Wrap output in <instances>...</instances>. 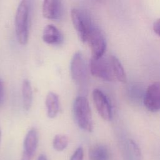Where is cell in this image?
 <instances>
[{"instance_id":"obj_19","label":"cell","mask_w":160,"mask_h":160,"mask_svg":"<svg viewBox=\"0 0 160 160\" xmlns=\"http://www.w3.org/2000/svg\"><path fill=\"white\" fill-rule=\"evenodd\" d=\"M153 29L155 33L160 36V19L154 21L153 24Z\"/></svg>"},{"instance_id":"obj_1","label":"cell","mask_w":160,"mask_h":160,"mask_svg":"<svg viewBox=\"0 0 160 160\" xmlns=\"http://www.w3.org/2000/svg\"><path fill=\"white\" fill-rule=\"evenodd\" d=\"M31 2L21 1L16 9L14 27L17 39L21 45L27 43L29 37Z\"/></svg>"},{"instance_id":"obj_17","label":"cell","mask_w":160,"mask_h":160,"mask_svg":"<svg viewBox=\"0 0 160 160\" xmlns=\"http://www.w3.org/2000/svg\"><path fill=\"white\" fill-rule=\"evenodd\" d=\"M68 144V138L63 134H57L52 141V146L57 151H62L66 148Z\"/></svg>"},{"instance_id":"obj_2","label":"cell","mask_w":160,"mask_h":160,"mask_svg":"<svg viewBox=\"0 0 160 160\" xmlns=\"http://www.w3.org/2000/svg\"><path fill=\"white\" fill-rule=\"evenodd\" d=\"M72 112L78 126L88 132L93 129V121L91 108L87 98L82 96L76 98L73 102Z\"/></svg>"},{"instance_id":"obj_21","label":"cell","mask_w":160,"mask_h":160,"mask_svg":"<svg viewBox=\"0 0 160 160\" xmlns=\"http://www.w3.org/2000/svg\"><path fill=\"white\" fill-rule=\"evenodd\" d=\"M38 160H48V159H47V157L46 156V155H44V154H41V155L38 157Z\"/></svg>"},{"instance_id":"obj_4","label":"cell","mask_w":160,"mask_h":160,"mask_svg":"<svg viewBox=\"0 0 160 160\" xmlns=\"http://www.w3.org/2000/svg\"><path fill=\"white\" fill-rule=\"evenodd\" d=\"M90 71L92 76L106 81L114 79L110 58L104 56L99 58H91L90 61Z\"/></svg>"},{"instance_id":"obj_10","label":"cell","mask_w":160,"mask_h":160,"mask_svg":"<svg viewBox=\"0 0 160 160\" xmlns=\"http://www.w3.org/2000/svg\"><path fill=\"white\" fill-rule=\"evenodd\" d=\"M42 12L43 16L48 19L58 20L62 13V2L58 0H45L42 2Z\"/></svg>"},{"instance_id":"obj_12","label":"cell","mask_w":160,"mask_h":160,"mask_svg":"<svg viewBox=\"0 0 160 160\" xmlns=\"http://www.w3.org/2000/svg\"><path fill=\"white\" fill-rule=\"evenodd\" d=\"M45 105L48 116L49 118H55L60 109L59 99L58 94L53 92H49L46 96Z\"/></svg>"},{"instance_id":"obj_5","label":"cell","mask_w":160,"mask_h":160,"mask_svg":"<svg viewBox=\"0 0 160 160\" xmlns=\"http://www.w3.org/2000/svg\"><path fill=\"white\" fill-rule=\"evenodd\" d=\"M86 42L90 46L92 58H99L104 56L106 49V39L102 31L96 26L90 31Z\"/></svg>"},{"instance_id":"obj_8","label":"cell","mask_w":160,"mask_h":160,"mask_svg":"<svg viewBox=\"0 0 160 160\" xmlns=\"http://www.w3.org/2000/svg\"><path fill=\"white\" fill-rule=\"evenodd\" d=\"M145 107L151 112L160 111V81H157L150 84L143 98Z\"/></svg>"},{"instance_id":"obj_16","label":"cell","mask_w":160,"mask_h":160,"mask_svg":"<svg viewBox=\"0 0 160 160\" xmlns=\"http://www.w3.org/2000/svg\"><path fill=\"white\" fill-rule=\"evenodd\" d=\"M127 148L128 159L129 160H141V152L138 146L132 140H129Z\"/></svg>"},{"instance_id":"obj_14","label":"cell","mask_w":160,"mask_h":160,"mask_svg":"<svg viewBox=\"0 0 160 160\" xmlns=\"http://www.w3.org/2000/svg\"><path fill=\"white\" fill-rule=\"evenodd\" d=\"M90 160H109L110 155L108 148L101 144L94 146L89 150Z\"/></svg>"},{"instance_id":"obj_22","label":"cell","mask_w":160,"mask_h":160,"mask_svg":"<svg viewBox=\"0 0 160 160\" xmlns=\"http://www.w3.org/2000/svg\"><path fill=\"white\" fill-rule=\"evenodd\" d=\"M1 130L0 128V142H1Z\"/></svg>"},{"instance_id":"obj_9","label":"cell","mask_w":160,"mask_h":160,"mask_svg":"<svg viewBox=\"0 0 160 160\" xmlns=\"http://www.w3.org/2000/svg\"><path fill=\"white\" fill-rule=\"evenodd\" d=\"M38 144V134L35 128H31L26 135L24 141V151L21 160H31Z\"/></svg>"},{"instance_id":"obj_20","label":"cell","mask_w":160,"mask_h":160,"mask_svg":"<svg viewBox=\"0 0 160 160\" xmlns=\"http://www.w3.org/2000/svg\"><path fill=\"white\" fill-rule=\"evenodd\" d=\"M4 96V83L2 80L0 78V104H1Z\"/></svg>"},{"instance_id":"obj_13","label":"cell","mask_w":160,"mask_h":160,"mask_svg":"<svg viewBox=\"0 0 160 160\" xmlns=\"http://www.w3.org/2000/svg\"><path fill=\"white\" fill-rule=\"evenodd\" d=\"M22 100L24 110H29L32 102V90L28 79H24L22 83Z\"/></svg>"},{"instance_id":"obj_11","label":"cell","mask_w":160,"mask_h":160,"mask_svg":"<svg viewBox=\"0 0 160 160\" xmlns=\"http://www.w3.org/2000/svg\"><path fill=\"white\" fill-rule=\"evenodd\" d=\"M44 42L51 45L60 44L63 41V37L60 31L52 24L45 26L42 36Z\"/></svg>"},{"instance_id":"obj_6","label":"cell","mask_w":160,"mask_h":160,"mask_svg":"<svg viewBox=\"0 0 160 160\" xmlns=\"http://www.w3.org/2000/svg\"><path fill=\"white\" fill-rule=\"evenodd\" d=\"M70 71L72 79L79 85H82L87 80V67L82 55L79 52H76L72 56Z\"/></svg>"},{"instance_id":"obj_18","label":"cell","mask_w":160,"mask_h":160,"mask_svg":"<svg viewBox=\"0 0 160 160\" xmlns=\"http://www.w3.org/2000/svg\"><path fill=\"white\" fill-rule=\"evenodd\" d=\"M84 151L81 147L78 148L73 154L71 156L70 160H83Z\"/></svg>"},{"instance_id":"obj_7","label":"cell","mask_w":160,"mask_h":160,"mask_svg":"<svg viewBox=\"0 0 160 160\" xmlns=\"http://www.w3.org/2000/svg\"><path fill=\"white\" fill-rule=\"evenodd\" d=\"M92 99L100 116L106 121L111 120L112 108L106 95L101 89H95L92 91Z\"/></svg>"},{"instance_id":"obj_15","label":"cell","mask_w":160,"mask_h":160,"mask_svg":"<svg viewBox=\"0 0 160 160\" xmlns=\"http://www.w3.org/2000/svg\"><path fill=\"white\" fill-rule=\"evenodd\" d=\"M109 58L114 78L120 82H125L126 81V76L121 62L114 56H111Z\"/></svg>"},{"instance_id":"obj_3","label":"cell","mask_w":160,"mask_h":160,"mask_svg":"<svg viewBox=\"0 0 160 160\" xmlns=\"http://www.w3.org/2000/svg\"><path fill=\"white\" fill-rule=\"evenodd\" d=\"M71 18L80 40L86 42L90 31L94 26L89 14L86 10L72 8L71 11Z\"/></svg>"}]
</instances>
